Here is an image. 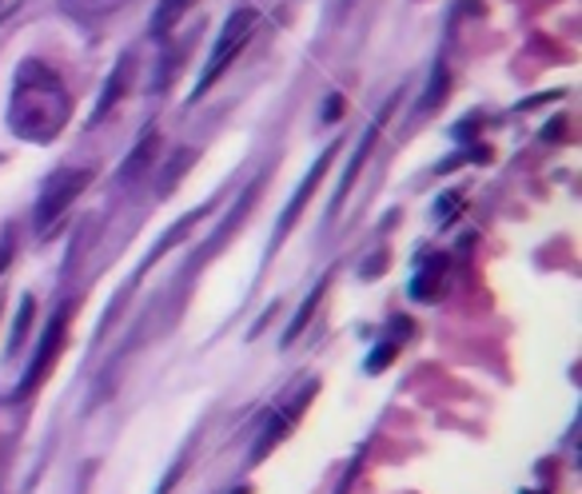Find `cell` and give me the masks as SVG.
Instances as JSON below:
<instances>
[{
  "mask_svg": "<svg viewBox=\"0 0 582 494\" xmlns=\"http://www.w3.org/2000/svg\"><path fill=\"white\" fill-rule=\"evenodd\" d=\"M196 0H160L156 4V12H152V36H164V33H172L180 21L187 16V9H192Z\"/></svg>",
  "mask_w": 582,
  "mask_h": 494,
  "instance_id": "9c48e42d",
  "label": "cell"
},
{
  "mask_svg": "<svg viewBox=\"0 0 582 494\" xmlns=\"http://www.w3.org/2000/svg\"><path fill=\"white\" fill-rule=\"evenodd\" d=\"M387 112L391 108H384L379 116H375V124L367 128V136H363V143H360V152L352 156V168L343 172V184H340V196H335V204H343L347 199V192H352V184H355V176H360V168L367 164V156H372V148H375V140H379V128H384V120H387Z\"/></svg>",
  "mask_w": 582,
  "mask_h": 494,
  "instance_id": "ba28073f",
  "label": "cell"
},
{
  "mask_svg": "<svg viewBox=\"0 0 582 494\" xmlns=\"http://www.w3.org/2000/svg\"><path fill=\"white\" fill-rule=\"evenodd\" d=\"M68 116H72V96L65 80L45 60H21L9 96L12 136H21L24 143H53L65 133Z\"/></svg>",
  "mask_w": 582,
  "mask_h": 494,
  "instance_id": "6da1fadb",
  "label": "cell"
},
{
  "mask_svg": "<svg viewBox=\"0 0 582 494\" xmlns=\"http://www.w3.org/2000/svg\"><path fill=\"white\" fill-rule=\"evenodd\" d=\"M65 343H68V308H60L53 319H48L45 335H41V347H36L33 363H28V371H24L21 379V391H16V399H28L36 395V387L45 383L48 375H53L56 359L65 355Z\"/></svg>",
  "mask_w": 582,
  "mask_h": 494,
  "instance_id": "277c9868",
  "label": "cell"
},
{
  "mask_svg": "<svg viewBox=\"0 0 582 494\" xmlns=\"http://www.w3.org/2000/svg\"><path fill=\"white\" fill-rule=\"evenodd\" d=\"M260 184H264V180H255V184L248 187V192H243V196H240V208H236V216H228V220L220 223V231H216V235H212V248H208V252H216V248H220V243L228 240V235H236V228H240V223H243V216H248V211H252V204H255V192H260Z\"/></svg>",
  "mask_w": 582,
  "mask_h": 494,
  "instance_id": "8fae6325",
  "label": "cell"
},
{
  "mask_svg": "<svg viewBox=\"0 0 582 494\" xmlns=\"http://www.w3.org/2000/svg\"><path fill=\"white\" fill-rule=\"evenodd\" d=\"M340 112H343V100H340V96H331V108L323 112V116H328V120H340Z\"/></svg>",
  "mask_w": 582,
  "mask_h": 494,
  "instance_id": "e0dca14e",
  "label": "cell"
},
{
  "mask_svg": "<svg viewBox=\"0 0 582 494\" xmlns=\"http://www.w3.org/2000/svg\"><path fill=\"white\" fill-rule=\"evenodd\" d=\"M447 89H450V80H447V68H435V80H431V92H427V100H423V108H419V112H423V116H431V112H435V108H440V104H443V100H447Z\"/></svg>",
  "mask_w": 582,
  "mask_h": 494,
  "instance_id": "5bb4252c",
  "label": "cell"
},
{
  "mask_svg": "<svg viewBox=\"0 0 582 494\" xmlns=\"http://www.w3.org/2000/svg\"><path fill=\"white\" fill-rule=\"evenodd\" d=\"M196 164V152L192 148H180L176 156H172V164L164 168V176H160V184H156V192L160 196H168V192H176V184H180V176H184L187 168Z\"/></svg>",
  "mask_w": 582,
  "mask_h": 494,
  "instance_id": "7c38bea8",
  "label": "cell"
},
{
  "mask_svg": "<svg viewBox=\"0 0 582 494\" xmlns=\"http://www.w3.org/2000/svg\"><path fill=\"white\" fill-rule=\"evenodd\" d=\"M65 4L68 16H77V21H100V16H109V12H116L121 4H128V0H60Z\"/></svg>",
  "mask_w": 582,
  "mask_h": 494,
  "instance_id": "30bf717a",
  "label": "cell"
},
{
  "mask_svg": "<svg viewBox=\"0 0 582 494\" xmlns=\"http://www.w3.org/2000/svg\"><path fill=\"white\" fill-rule=\"evenodd\" d=\"M323 291H328V279L323 284H316V291H311L308 299H304V308H299V315L292 319V328H287V335H284V343H292L299 335V331L308 328V319L316 315V308H319V299H323Z\"/></svg>",
  "mask_w": 582,
  "mask_h": 494,
  "instance_id": "4fadbf2b",
  "label": "cell"
},
{
  "mask_svg": "<svg viewBox=\"0 0 582 494\" xmlns=\"http://www.w3.org/2000/svg\"><path fill=\"white\" fill-rule=\"evenodd\" d=\"M92 184V168H60L45 180L41 199H36V231L48 235L56 223L65 220V211L80 199V192Z\"/></svg>",
  "mask_w": 582,
  "mask_h": 494,
  "instance_id": "3957f363",
  "label": "cell"
},
{
  "mask_svg": "<svg viewBox=\"0 0 582 494\" xmlns=\"http://www.w3.org/2000/svg\"><path fill=\"white\" fill-rule=\"evenodd\" d=\"M255 28H260V16H255V9H236L228 16V24L220 28V41H216V48H212V56H208V65H204V77H199V84H196V92H192V100H199L204 92L216 84V80L224 77L231 68V60L248 48V41L255 36Z\"/></svg>",
  "mask_w": 582,
  "mask_h": 494,
  "instance_id": "7a4b0ae2",
  "label": "cell"
},
{
  "mask_svg": "<svg viewBox=\"0 0 582 494\" xmlns=\"http://www.w3.org/2000/svg\"><path fill=\"white\" fill-rule=\"evenodd\" d=\"M335 152H340V143H331L328 152L319 156L316 164H311V172L304 176V184H299V192L292 196V204L284 208V216H279V228H275V243H284V235L292 231V223L304 216V208H308V199L316 196V187H319V180H323V172L331 168V160H335Z\"/></svg>",
  "mask_w": 582,
  "mask_h": 494,
  "instance_id": "5b68a950",
  "label": "cell"
},
{
  "mask_svg": "<svg viewBox=\"0 0 582 494\" xmlns=\"http://www.w3.org/2000/svg\"><path fill=\"white\" fill-rule=\"evenodd\" d=\"M156 156H160V133L156 128H148V133L140 136V143H136L133 152H128V160H124L121 168V180L124 184H136V180H144L148 172H152Z\"/></svg>",
  "mask_w": 582,
  "mask_h": 494,
  "instance_id": "8992f818",
  "label": "cell"
},
{
  "mask_svg": "<svg viewBox=\"0 0 582 494\" xmlns=\"http://www.w3.org/2000/svg\"><path fill=\"white\" fill-rule=\"evenodd\" d=\"M33 296H24V303H21V319H16V328H12V352L21 347L24 343V335H28V323H33Z\"/></svg>",
  "mask_w": 582,
  "mask_h": 494,
  "instance_id": "9a60e30c",
  "label": "cell"
},
{
  "mask_svg": "<svg viewBox=\"0 0 582 494\" xmlns=\"http://www.w3.org/2000/svg\"><path fill=\"white\" fill-rule=\"evenodd\" d=\"M21 4H24V0H0V24L12 21V16L21 12Z\"/></svg>",
  "mask_w": 582,
  "mask_h": 494,
  "instance_id": "2e32d148",
  "label": "cell"
},
{
  "mask_svg": "<svg viewBox=\"0 0 582 494\" xmlns=\"http://www.w3.org/2000/svg\"><path fill=\"white\" fill-rule=\"evenodd\" d=\"M128 77H133V53H124L121 60H116V68H112L109 84H104V92H100L96 112H92V124H100L104 116H112V108H116L121 96L128 92Z\"/></svg>",
  "mask_w": 582,
  "mask_h": 494,
  "instance_id": "52a82bcc",
  "label": "cell"
}]
</instances>
